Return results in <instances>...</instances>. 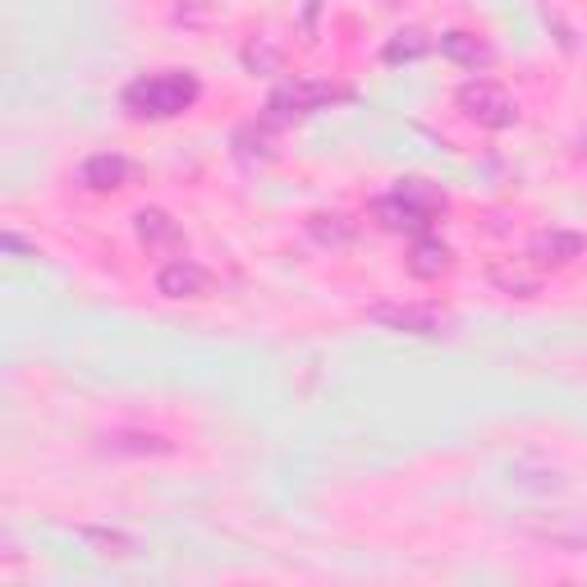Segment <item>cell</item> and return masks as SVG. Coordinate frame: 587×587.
<instances>
[{
	"mask_svg": "<svg viewBox=\"0 0 587 587\" xmlns=\"http://www.w3.org/2000/svg\"><path fill=\"white\" fill-rule=\"evenodd\" d=\"M198 102V78L184 74V70H170V74H147L138 83H129L125 92V106L143 119H170V115H184Z\"/></svg>",
	"mask_w": 587,
	"mask_h": 587,
	"instance_id": "cell-1",
	"label": "cell"
},
{
	"mask_svg": "<svg viewBox=\"0 0 587 587\" xmlns=\"http://www.w3.org/2000/svg\"><path fill=\"white\" fill-rule=\"evenodd\" d=\"M446 211V198L431 189V184L422 179H405V184H395V189L377 202V216H381V226L386 230H427L437 216Z\"/></svg>",
	"mask_w": 587,
	"mask_h": 587,
	"instance_id": "cell-2",
	"label": "cell"
},
{
	"mask_svg": "<svg viewBox=\"0 0 587 587\" xmlns=\"http://www.w3.org/2000/svg\"><path fill=\"white\" fill-rule=\"evenodd\" d=\"M459 106H463V115H469V119H478L482 129H510L514 119H518V102L510 97L501 83H491V78L463 83L459 87Z\"/></svg>",
	"mask_w": 587,
	"mask_h": 587,
	"instance_id": "cell-3",
	"label": "cell"
},
{
	"mask_svg": "<svg viewBox=\"0 0 587 587\" xmlns=\"http://www.w3.org/2000/svg\"><path fill=\"white\" fill-rule=\"evenodd\" d=\"M339 92L331 83H317V78H294L285 87H275V97L266 102V119L271 125H290V119L307 115V111H317L326 102H335Z\"/></svg>",
	"mask_w": 587,
	"mask_h": 587,
	"instance_id": "cell-4",
	"label": "cell"
},
{
	"mask_svg": "<svg viewBox=\"0 0 587 587\" xmlns=\"http://www.w3.org/2000/svg\"><path fill=\"white\" fill-rule=\"evenodd\" d=\"M157 290L166 298H207L211 294V275H207V266H198L189 258H175L170 266L157 271Z\"/></svg>",
	"mask_w": 587,
	"mask_h": 587,
	"instance_id": "cell-5",
	"label": "cell"
},
{
	"mask_svg": "<svg viewBox=\"0 0 587 587\" xmlns=\"http://www.w3.org/2000/svg\"><path fill=\"white\" fill-rule=\"evenodd\" d=\"M367 317L377 326L405 331V335H441V326H446V317H437L431 307H399V303H377Z\"/></svg>",
	"mask_w": 587,
	"mask_h": 587,
	"instance_id": "cell-6",
	"label": "cell"
},
{
	"mask_svg": "<svg viewBox=\"0 0 587 587\" xmlns=\"http://www.w3.org/2000/svg\"><path fill=\"white\" fill-rule=\"evenodd\" d=\"M583 253H587V239L583 234H569V230H546V234L533 239V249H528V258L537 266H569Z\"/></svg>",
	"mask_w": 587,
	"mask_h": 587,
	"instance_id": "cell-7",
	"label": "cell"
},
{
	"mask_svg": "<svg viewBox=\"0 0 587 587\" xmlns=\"http://www.w3.org/2000/svg\"><path fill=\"white\" fill-rule=\"evenodd\" d=\"M129 175H134V166H129L125 157H115V151H102V157H87V161H83V170H78V179L87 184V189H97V193H106V189H125Z\"/></svg>",
	"mask_w": 587,
	"mask_h": 587,
	"instance_id": "cell-8",
	"label": "cell"
},
{
	"mask_svg": "<svg viewBox=\"0 0 587 587\" xmlns=\"http://www.w3.org/2000/svg\"><path fill=\"white\" fill-rule=\"evenodd\" d=\"M134 230H138V239L147 243V249H179V243H184L179 221H175V216H166V211H157V207L138 211L134 216Z\"/></svg>",
	"mask_w": 587,
	"mask_h": 587,
	"instance_id": "cell-9",
	"label": "cell"
},
{
	"mask_svg": "<svg viewBox=\"0 0 587 587\" xmlns=\"http://www.w3.org/2000/svg\"><path fill=\"white\" fill-rule=\"evenodd\" d=\"M307 234H313L317 243H326V249H345V243L358 234V226L349 221V216H313V221H307Z\"/></svg>",
	"mask_w": 587,
	"mask_h": 587,
	"instance_id": "cell-10",
	"label": "cell"
},
{
	"mask_svg": "<svg viewBox=\"0 0 587 587\" xmlns=\"http://www.w3.org/2000/svg\"><path fill=\"white\" fill-rule=\"evenodd\" d=\"M409 266H413V275H441V271H450V249L441 239H418L409 253Z\"/></svg>",
	"mask_w": 587,
	"mask_h": 587,
	"instance_id": "cell-11",
	"label": "cell"
},
{
	"mask_svg": "<svg viewBox=\"0 0 587 587\" xmlns=\"http://www.w3.org/2000/svg\"><path fill=\"white\" fill-rule=\"evenodd\" d=\"M441 51L446 55H454V60H463V65H486V46H478V38H469V33H446L441 38Z\"/></svg>",
	"mask_w": 587,
	"mask_h": 587,
	"instance_id": "cell-12",
	"label": "cell"
},
{
	"mask_svg": "<svg viewBox=\"0 0 587 587\" xmlns=\"http://www.w3.org/2000/svg\"><path fill=\"white\" fill-rule=\"evenodd\" d=\"M78 537H83L87 546H97L102 555H129V551H134V542H129L125 533H115V528H78Z\"/></svg>",
	"mask_w": 587,
	"mask_h": 587,
	"instance_id": "cell-13",
	"label": "cell"
},
{
	"mask_svg": "<svg viewBox=\"0 0 587 587\" xmlns=\"http://www.w3.org/2000/svg\"><path fill=\"white\" fill-rule=\"evenodd\" d=\"M427 51V38L418 33V28H409V33H399L390 46H386V60L390 65H399V60H418Z\"/></svg>",
	"mask_w": 587,
	"mask_h": 587,
	"instance_id": "cell-14",
	"label": "cell"
}]
</instances>
